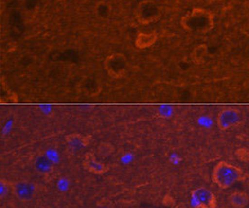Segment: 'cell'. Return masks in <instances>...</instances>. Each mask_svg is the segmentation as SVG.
I'll list each match as a JSON object with an SVG mask.
<instances>
[{"instance_id":"cell-8","label":"cell","mask_w":249,"mask_h":208,"mask_svg":"<svg viewBox=\"0 0 249 208\" xmlns=\"http://www.w3.org/2000/svg\"><path fill=\"white\" fill-rule=\"evenodd\" d=\"M103 89L101 81L94 76H85L78 83V90L87 97H97Z\"/></svg>"},{"instance_id":"cell-12","label":"cell","mask_w":249,"mask_h":208,"mask_svg":"<svg viewBox=\"0 0 249 208\" xmlns=\"http://www.w3.org/2000/svg\"><path fill=\"white\" fill-rule=\"evenodd\" d=\"M92 137L91 135H82L78 133H72L66 137V143L72 148L81 149L86 148L92 142Z\"/></svg>"},{"instance_id":"cell-7","label":"cell","mask_w":249,"mask_h":208,"mask_svg":"<svg viewBox=\"0 0 249 208\" xmlns=\"http://www.w3.org/2000/svg\"><path fill=\"white\" fill-rule=\"evenodd\" d=\"M192 200L197 208H216L217 203L215 195L206 188H198L191 192Z\"/></svg>"},{"instance_id":"cell-20","label":"cell","mask_w":249,"mask_h":208,"mask_svg":"<svg viewBox=\"0 0 249 208\" xmlns=\"http://www.w3.org/2000/svg\"></svg>"},{"instance_id":"cell-10","label":"cell","mask_w":249,"mask_h":208,"mask_svg":"<svg viewBox=\"0 0 249 208\" xmlns=\"http://www.w3.org/2000/svg\"><path fill=\"white\" fill-rule=\"evenodd\" d=\"M34 169L42 176H48L52 174L54 166L52 160L46 155H40L34 161Z\"/></svg>"},{"instance_id":"cell-14","label":"cell","mask_w":249,"mask_h":208,"mask_svg":"<svg viewBox=\"0 0 249 208\" xmlns=\"http://www.w3.org/2000/svg\"><path fill=\"white\" fill-rule=\"evenodd\" d=\"M208 53H209V47L206 44H201L193 49V51L191 52V59L195 64L200 65L204 63Z\"/></svg>"},{"instance_id":"cell-9","label":"cell","mask_w":249,"mask_h":208,"mask_svg":"<svg viewBox=\"0 0 249 208\" xmlns=\"http://www.w3.org/2000/svg\"><path fill=\"white\" fill-rule=\"evenodd\" d=\"M83 167L88 172L94 175H104L109 171V166L98 161L92 152H87L83 159Z\"/></svg>"},{"instance_id":"cell-17","label":"cell","mask_w":249,"mask_h":208,"mask_svg":"<svg viewBox=\"0 0 249 208\" xmlns=\"http://www.w3.org/2000/svg\"><path fill=\"white\" fill-rule=\"evenodd\" d=\"M9 192H12V182L9 180L2 178L0 181V197L1 199L6 198Z\"/></svg>"},{"instance_id":"cell-4","label":"cell","mask_w":249,"mask_h":208,"mask_svg":"<svg viewBox=\"0 0 249 208\" xmlns=\"http://www.w3.org/2000/svg\"><path fill=\"white\" fill-rule=\"evenodd\" d=\"M128 60L124 54L114 52L108 55L104 61V68L107 74L112 78L124 77L128 70Z\"/></svg>"},{"instance_id":"cell-19","label":"cell","mask_w":249,"mask_h":208,"mask_svg":"<svg viewBox=\"0 0 249 208\" xmlns=\"http://www.w3.org/2000/svg\"><path fill=\"white\" fill-rule=\"evenodd\" d=\"M96 208H116L113 202L108 198H102L96 204Z\"/></svg>"},{"instance_id":"cell-16","label":"cell","mask_w":249,"mask_h":208,"mask_svg":"<svg viewBox=\"0 0 249 208\" xmlns=\"http://www.w3.org/2000/svg\"><path fill=\"white\" fill-rule=\"evenodd\" d=\"M97 156L101 158H105L112 155L115 152V148L109 142H101L96 148Z\"/></svg>"},{"instance_id":"cell-11","label":"cell","mask_w":249,"mask_h":208,"mask_svg":"<svg viewBox=\"0 0 249 208\" xmlns=\"http://www.w3.org/2000/svg\"><path fill=\"white\" fill-rule=\"evenodd\" d=\"M157 38V33L154 31L140 33L138 34L137 37L135 39V46L138 49H141V50L147 49L156 43Z\"/></svg>"},{"instance_id":"cell-1","label":"cell","mask_w":249,"mask_h":208,"mask_svg":"<svg viewBox=\"0 0 249 208\" xmlns=\"http://www.w3.org/2000/svg\"><path fill=\"white\" fill-rule=\"evenodd\" d=\"M181 26L189 32L206 34L215 26L214 15L203 7H194L181 18Z\"/></svg>"},{"instance_id":"cell-13","label":"cell","mask_w":249,"mask_h":208,"mask_svg":"<svg viewBox=\"0 0 249 208\" xmlns=\"http://www.w3.org/2000/svg\"><path fill=\"white\" fill-rule=\"evenodd\" d=\"M229 200L233 208H244L249 205V195L242 191H236L230 195Z\"/></svg>"},{"instance_id":"cell-2","label":"cell","mask_w":249,"mask_h":208,"mask_svg":"<svg viewBox=\"0 0 249 208\" xmlns=\"http://www.w3.org/2000/svg\"><path fill=\"white\" fill-rule=\"evenodd\" d=\"M243 170L230 163H217L212 172V181L219 189H227L244 179Z\"/></svg>"},{"instance_id":"cell-3","label":"cell","mask_w":249,"mask_h":208,"mask_svg":"<svg viewBox=\"0 0 249 208\" xmlns=\"http://www.w3.org/2000/svg\"><path fill=\"white\" fill-rule=\"evenodd\" d=\"M161 7L153 0H142L136 7L135 17L141 25H150L161 17Z\"/></svg>"},{"instance_id":"cell-18","label":"cell","mask_w":249,"mask_h":208,"mask_svg":"<svg viewBox=\"0 0 249 208\" xmlns=\"http://www.w3.org/2000/svg\"><path fill=\"white\" fill-rule=\"evenodd\" d=\"M236 156L240 161L249 162V150L248 149H238L236 151Z\"/></svg>"},{"instance_id":"cell-5","label":"cell","mask_w":249,"mask_h":208,"mask_svg":"<svg viewBox=\"0 0 249 208\" xmlns=\"http://www.w3.org/2000/svg\"><path fill=\"white\" fill-rule=\"evenodd\" d=\"M241 118L242 112L239 110L233 108L224 109L218 113L216 120L217 127L221 130H230L241 121Z\"/></svg>"},{"instance_id":"cell-6","label":"cell","mask_w":249,"mask_h":208,"mask_svg":"<svg viewBox=\"0 0 249 208\" xmlns=\"http://www.w3.org/2000/svg\"><path fill=\"white\" fill-rule=\"evenodd\" d=\"M37 185L29 181L12 182L13 195L22 202L31 201L37 194Z\"/></svg>"},{"instance_id":"cell-15","label":"cell","mask_w":249,"mask_h":208,"mask_svg":"<svg viewBox=\"0 0 249 208\" xmlns=\"http://www.w3.org/2000/svg\"><path fill=\"white\" fill-rule=\"evenodd\" d=\"M95 15L101 19H107L111 17L112 12V7L108 2L106 1H100L94 8Z\"/></svg>"}]
</instances>
